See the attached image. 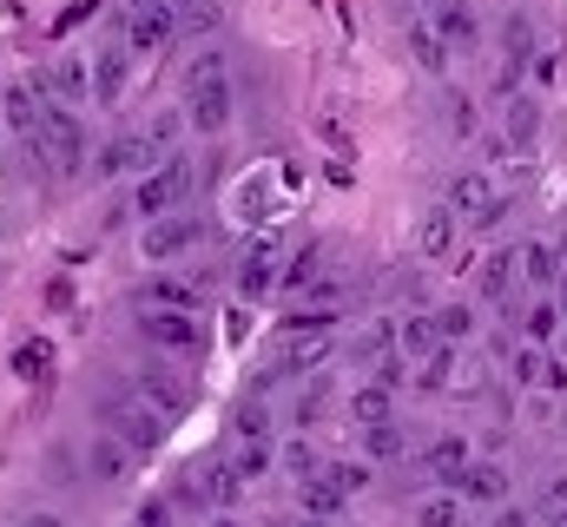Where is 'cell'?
I'll use <instances>...</instances> for the list:
<instances>
[{
	"instance_id": "1",
	"label": "cell",
	"mask_w": 567,
	"mask_h": 527,
	"mask_svg": "<svg viewBox=\"0 0 567 527\" xmlns=\"http://www.w3.org/2000/svg\"><path fill=\"white\" fill-rule=\"evenodd\" d=\"M192 198V158H178V152H165L152 172L140 178V192H133V205H140V218H172L178 205Z\"/></svg>"
},
{
	"instance_id": "2",
	"label": "cell",
	"mask_w": 567,
	"mask_h": 527,
	"mask_svg": "<svg viewBox=\"0 0 567 527\" xmlns=\"http://www.w3.org/2000/svg\"><path fill=\"white\" fill-rule=\"evenodd\" d=\"M449 211H455V225H495L508 211V198L495 192L488 172H455L449 178Z\"/></svg>"
},
{
	"instance_id": "3",
	"label": "cell",
	"mask_w": 567,
	"mask_h": 527,
	"mask_svg": "<svg viewBox=\"0 0 567 527\" xmlns=\"http://www.w3.org/2000/svg\"><path fill=\"white\" fill-rule=\"evenodd\" d=\"M100 415L113 422V435H120L126 448H158V442H165V422H158V415L145 409L140 395H126V390L106 395V402H100Z\"/></svg>"
},
{
	"instance_id": "4",
	"label": "cell",
	"mask_w": 567,
	"mask_h": 527,
	"mask_svg": "<svg viewBox=\"0 0 567 527\" xmlns=\"http://www.w3.org/2000/svg\"><path fill=\"white\" fill-rule=\"evenodd\" d=\"M185 126L198 132V138H218V132L231 126V80H225V73H218V80H192Z\"/></svg>"
},
{
	"instance_id": "5",
	"label": "cell",
	"mask_w": 567,
	"mask_h": 527,
	"mask_svg": "<svg viewBox=\"0 0 567 527\" xmlns=\"http://www.w3.org/2000/svg\"><path fill=\"white\" fill-rule=\"evenodd\" d=\"M198 238H205V225H198V218H185V211H172V218H152V225H145L140 251L152 264H172V258H185Z\"/></svg>"
},
{
	"instance_id": "6",
	"label": "cell",
	"mask_w": 567,
	"mask_h": 527,
	"mask_svg": "<svg viewBox=\"0 0 567 527\" xmlns=\"http://www.w3.org/2000/svg\"><path fill=\"white\" fill-rule=\"evenodd\" d=\"M172 33H178L172 0H152V7H133V13H126V53H165Z\"/></svg>"
},
{
	"instance_id": "7",
	"label": "cell",
	"mask_w": 567,
	"mask_h": 527,
	"mask_svg": "<svg viewBox=\"0 0 567 527\" xmlns=\"http://www.w3.org/2000/svg\"><path fill=\"white\" fill-rule=\"evenodd\" d=\"M140 330L145 343H158V350H178V356H192L205 337H198V317H185V310H140Z\"/></svg>"
},
{
	"instance_id": "8",
	"label": "cell",
	"mask_w": 567,
	"mask_h": 527,
	"mask_svg": "<svg viewBox=\"0 0 567 527\" xmlns=\"http://www.w3.org/2000/svg\"><path fill=\"white\" fill-rule=\"evenodd\" d=\"M455 502H462V508H502V502H508V475H502L495 462H468V468L455 475Z\"/></svg>"
},
{
	"instance_id": "9",
	"label": "cell",
	"mask_w": 567,
	"mask_h": 527,
	"mask_svg": "<svg viewBox=\"0 0 567 527\" xmlns=\"http://www.w3.org/2000/svg\"><path fill=\"white\" fill-rule=\"evenodd\" d=\"M429 33H435L449 53H468V46L482 40V20H475V7H462V0H435V20H429Z\"/></svg>"
},
{
	"instance_id": "10",
	"label": "cell",
	"mask_w": 567,
	"mask_h": 527,
	"mask_svg": "<svg viewBox=\"0 0 567 527\" xmlns=\"http://www.w3.org/2000/svg\"><path fill=\"white\" fill-rule=\"evenodd\" d=\"M192 495H198L205 508H238V495H245V475H238L231 462H205V468L192 475Z\"/></svg>"
},
{
	"instance_id": "11",
	"label": "cell",
	"mask_w": 567,
	"mask_h": 527,
	"mask_svg": "<svg viewBox=\"0 0 567 527\" xmlns=\"http://www.w3.org/2000/svg\"><path fill=\"white\" fill-rule=\"evenodd\" d=\"M86 80H93V100H100V106H120V100H126V53H120V46L93 53Z\"/></svg>"
},
{
	"instance_id": "12",
	"label": "cell",
	"mask_w": 567,
	"mask_h": 527,
	"mask_svg": "<svg viewBox=\"0 0 567 527\" xmlns=\"http://www.w3.org/2000/svg\"><path fill=\"white\" fill-rule=\"evenodd\" d=\"M126 468H133V448L120 435H93L86 442V475L93 482H126Z\"/></svg>"
},
{
	"instance_id": "13",
	"label": "cell",
	"mask_w": 567,
	"mask_h": 527,
	"mask_svg": "<svg viewBox=\"0 0 567 527\" xmlns=\"http://www.w3.org/2000/svg\"><path fill=\"white\" fill-rule=\"evenodd\" d=\"M455 231H462L455 211H449V205H429L423 218H416V251H423V258H449V251H455Z\"/></svg>"
},
{
	"instance_id": "14",
	"label": "cell",
	"mask_w": 567,
	"mask_h": 527,
	"mask_svg": "<svg viewBox=\"0 0 567 527\" xmlns=\"http://www.w3.org/2000/svg\"><path fill=\"white\" fill-rule=\"evenodd\" d=\"M271 283H278V245L258 238V245L245 251V264H238V290H245V297H265Z\"/></svg>"
},
{
	"instance_id": "15",
	"label": "cell",
	"mask_w": 567,
	"mask_h": 527,
	"mask_svg": "<svg viewBox=\"0 0 567 527\" xmlns=\"http://www.w3.org/2000/svg\"><path fill=\"white\" fill-rule=\"evenodd\" d=\"M528 53H535V20H528V13H508V20H502V66H508V86L522 80Z\"/></svg>"
},
{
	"instance_id": "16",
	"label": "cell",
	"mask_w": 567,
	"mask_h": 527,
	"mask_svg": "<svg viewBox=\"0 0 567 527\" xmlns=\"http://www.w3.org/2000/svg\"><path fill=\"white\" fill-rule=\"evenodd\" d=\"M133 395H140V402L152 409V415H158V422L185 415V390H178L172 376H158V370H145V376H140V390H133Z\"/></svg>"
},
{
	"instance_id": "17",
	"label": "cell",
	"mask_w": 567,
	"mask_h": 527,
	"mask_svg": "<svg viewBox=\"0 0 567 527\" xmlns=\"http://www.w3.org/2000/svg\"><path fill=\"white\" fill-rule=\"evenodd\" d=\"M396 350H403V363H423L442 350V330H435V317H403L396 323Z\"/></svg>"
},
{
	"instance_id": "18",
	"label": "cell",
	"mask_w": 567,
	"mask_h": 527,
	"mask_svg": "<svg viewBox=\"0 0 567 527\" xmlns=\"http://www.w3.org/2000/svg\"><path fill=\"white\" fill-rule=\"evenodd\" d=\"M140 132H120L113 145H100V158H93V178H126L133 165H140Z\"/></svg>"
},
{
	"instance_id": "19",
	"label": "cell",
	"mask_w": 567,
	"mask_h": 527,
	"mask_svg": "<svg viewBox=\"0 0 567 527\" xmlns=\"http://www.w3.org/2000/svg\"><path fill=\"white\" fill-rule=\"evenodd\" d=\"M515 277H528V283H555L561 277V251L548 245V238H535V245H522V258H515Z\"/></svg>"
},
{
	"instance_id": "20",
	"label": "cell",
	"mask_w": 567,
	"mask_h": 527,
	"mask_svg": "<svg viewBox=\"0 0 567 527\" xmlns=\"http://www.w3.org/2000/svg\"><path fill=\"white\" fill-rule=\"evenodd\" d=\"M297 495H303V515H310V521H337V515H343V495H337V482H330V475L297 482Z\"/></svg>"
},
{
	"instance_id": "21",
	"label": "cell",
	"mask_w": 567,
	"mask_h": 527,
	"mask_svg": "<svg viewBox=\"0 0 567 527\" xmlns=\"http://www.w3.org/2000/svg\"><path fill=\"white\" fill-rule=\"evenodd\" d=\"M53 100H60V106H80V100H93L86 60H60V66H53Z\"/></svg>"
},
{
	"instance_id": "22",
	"label": "cell",
	"mask_w": 567,
	"mask_h": 527,
	"mask_svg": "<svg viewBox=\"0 0 567 527\" xmlns=\"http://www.w3.org/2000/svg\"><path fill=\"white\" fill-rule=\"evenodd\" d=\"M462 468H468V442H462V435H442V442L429 448V475L455 488V475H462Z\"/></svg>"
},
{
	"instance_id": "23",
	"label": "cell",
	"mask_w": 567,
	"mask_h": 527,
	"mask_svg": "<svg viewBox=\"0 0 567 527\" xmlns=\"http://www.w3.org/2000/svg\"><path fill=\"white\" fill-rule=\"evenodd\" d=\"M390 409H396V402H390V390H383V383H363V390L350 395V415H357V428H377V422H390Z\"/></svg>"
},
{
	"instance_id": "24",
	"label": "cell",
	"mask_w": 567,
	"mask_h": 527,
	"mask_svg": "<svg viewBox=\"0 0 567 527\" xmlns=\"http://www.w3.org/2000/svg\"><path fill=\"white\" fill-rule=\"evenodd\" d=\"M145 297H152L145 310H185V317L198 310V290H192V283H178V277H158V283H145Z\"/></svg>"
},
{
	"instance_id": "25",
	"label": "cell",
	"mask_w": 567,
	"mask_h": 527,
	"mask_svg": "<svg viewBox=\"0 0 567 527\" xmlns=\"http://www.w3.org/2000/svg\"><path fill=\"white\" fill-rule=\"evenodd\" d=\"M363 455H370V462H403V455H410V442H403V428H396V422H377V428H363Z\"/></svg>"
},
{
	"instance_id": "26",
	"label": "cell",
	"mask_w": 567,
	"mask_h": 527,
	"mask_svg": "<svg viewBox=\"0 0 567 527\" xmlns=\"http://www.w3.org/2000/svg\"><path fill=\"white\" fill-rule=\"evenodd\" d=\"M7 126L20 138H33V126H40V93L33 86H7Z\"/></svg>"
},
{
	"instance_id": "27",
	"label": "cell",
	"mask_w": 567,
	"mask_h": 527,
	"mask_svg": "<svg viewBox=\"0 0 567 527\" xmlns=\"http://www.w3.org/2000/svg\"><path fill=\"white\" fill-rule=\"evenodd\" d=\"M508 290H515V251H495V258L482 264V297L508 303Z\"/></svg>"
},
{
	"instance_id": "28",
	"label": "cell",
	"mask_w": 567,
	"mask_h": 527,
	"mask_svg": "<svg viewBox=\"0 0 567 527\" xmlns=\"http://www.w3.org/2000/svg\"><path fill=\"white\" fill-rule=\"evenodd\" d=\"M410 53L423 60L429 73H449V46H442V40L429 33V20H410Z\"/></svg>"
},
{
	"instance_id": "29",
	"label": "cell",
	"mask_w": 567,
	"mask_h": 527,
	"mask_svg": "<svg viewBox=\"0 0 567 527\" xmlns=\"http://www.w3.org/2000/svg\"><path fill=\"white\" fill-rule=\"evenodd\" d=\"M416 527H462V502L455 495H429L416 508Z\"/></svg>"
},
{
	"instance_id": "30",
	"label": "cell",
	"mask_w": 567,
	"mask_h": 527,
	"mask_svg": "<svg viewBox=\"0 0 567 527\" xmlns=\"http://www.w3.org/2000/svg\"><path fill=\"white\" fill-rule=\"evenodd\" d=\"M535 126H542L535 100H515V106H508V132H502V138H508V145H528V138H535Z\"/></svg>"
},
{
	"instance_id": "31",
	"label": "cell",
	"mask_w": 567,
	"mask_h": 527,
	"mask_svg": "<svg viewBox=\"0 0 567 527\" xmlns=\"http://www.w3.org/2000/svg\"><path fill=\"white\" fill-rule=\"evenodd\" d=\"M435 330H442V343H455V337L475 330V310L468 303H449V310H435Z\"/></svg>"
},
{
	"instance_id": "32",
	"label": "cell",
	"mask_w": 567,
	"mask_h": 527,
	"mask_svg": "<svg viewBox=\"0 0 567 527\" xmlns=\"http://www.w3.org/2000/svg\"><path fill=\"white\" fill-rule=\"evenodd\" d=\"M323 475H330V482H337V495H343V502H350V495H363V488H370V468H363V462H337V468H323Z\"/></svg>"
},
{
	"instance_id": "33",
	"label": "cell",
	"mask_w": 567,
	"mask_h": 527,
	"mask_svg": "<svg viewBox=\"0 0 567 527\" xmlns=\"http://www.w3.org/2000/svg\"><path fill=\"white\" fill-rule=\"evenodd\" d=\"M317 264H323V251H317V245H303V251H297V258H290V270H284L278 283H284V290H303V283H310V277H317Z\"/></svg>"
},
{
	"instance_id": "34",
	"label": "cell",
	"mask_w": 567,
	"mask_h": 527,
	"mask_svg": "<svg viewBox=\"0 0 567 527\" xmlns=\"http://www.w3.org/2000/svg\"><path fill=\"white\" fill-rule=\"evenodd\" d=\"M238 435H245V442H265V435H271V409H265V402H245V409H238Z\"/></svg>"
},
{
	"instance_id": "35",
	"label": "cell",
	"mask_w": 567,
	"mask_h": 527,
	"mask_svg": "<svg viewBox=\"0 0 567 527\" xmlns=\"http://www.w3.org/2000/svg\"><path fill=\"white\" fill-rule=\"evenodd\" d=\"M284 468H290L297 482H310V475H323V462H317V448H310V442H290V448H284Z\"/></svg>"
},
{
	"instance_id": "36",
	"label": "cell",
	"mask_w": 567,
	"mask_h": 527,
	"mask_svg": "<svg viewBox=\"0 0 567 527\" xmlns=\"http://www.w3.org/2000/svg\"><path fill=\"white\" fill-rule=\"evenodd\" d=\"M555 330H561V310H555V303H535V310H528V337H535V343H555Z\"/></svg>"
},
{
	"instance_id": "37",
	"label": "cell",
	"mask_w": 567,
	"mask_h": 527,
	"mask_svg": "<svg viewBox=\"0 0 567 527\" xmlns=\"http://www.w3.org/2000/svg\"><path fill=\"white\" fill-rule=\"evenodd\" d=\"M231 468H238V475L251 482V475H265V468H271V448H265V442H245V448L231 455Z\"/></svg>"
},
{
	"instance_id": "38",
	"label": "cell",
	"mask_w": 567,
	"mask_h": 527,
	"mask_svg": "<svg viewBox=\"0 0 567 527\" xmlns=\"http://www.w3.org/2000/svg\"><path fill=\"white\" fill-rule=\"evenodd\" d=\"M13 370H20V376H33V370H47V343H20V356H13Z\"/></svg>"
},
{
	"instance_id": "39",
	"label": "cell",
	"mask_w": 567,
	"mask_h": 527,
	"mask_svg": "<svg viewBox=\"0 0 567 527\" xmlns=\"http://www.w3.org/2000/svg\"><path fill=\"white\" fill-rule=\"evenodd\" d=\"M515 376L535 383V376H542V350H522V356H515Z\"/></svg>"
},
{
	"instance_id": "40",
	"label": "cell",
	"mask_w": 567,
	"mask_h": 527,
	"mask_svg": "<svg viewBox=\"0 0 567 527\" xmlns=\"http://www.w3.org/2000/svg\"><path fill=\"white\" fill-rule=\"evenodd\" d=\"M140 527H172V508H165V502H145V508H140Z\"/></svg>"
},
{
	"instance_id": "41",
	"label": "cell",
	"mask_w": 567,
	"mask_h": 527,
	"mask_svg": "<svg viewBox=\"0 0 567 527\" xmlns=\"http://www.w3.org/2000/svg\"><path fill=\"white\" fill-rule=\"evenodd\" d=\"M542 527H567V502H542Z\"/></svg>"
},
{
	"instance_id": "42",
	"label": "cell",
	"mask_w": 567,
	"mask_h": 527,
	"mask_svg": "<svg viewBox=\"0 0 567 527\" xmlns=\"http://www.w3.org/2000/svg\"><path fill=\"white\" fill-rule=\"evenodd\" d=\"M20 527H66V521H60V515H47V508H33V515H27Z\"/></svg>"
},
{
	"instance_id": "43",
	"label": "cell",
	"mask_w": 567,
	"mask_h": 527,
	"mask_svg": "<svg viewBox=\"0 0 567 527\" xmlns=\"http://www.w3.org/2000/svg\"><path fill=\"white\" fill-rule=\"evenodd\" d=\"M495 527H535V521H528L522 508H502V521H495Z\"/></svg>"
},
{
	"instance_id": "44",
	"label": "cell",
	"mask_w": 567,
	"mask_h": 527,
	"mask_svg": "<svg viewBox=\"0 0 567 527\" xmlns=\"http://www.w3.org/2000/svg\"><path fill=\"white\" fill-rule=\"evenodd\" d=\"M542 502H567V475H555V482H548V495H542Z\"/></svg>"
},
{
	"instance_id": "45",
	"label": "cell",
	"mask_w": 567,
	"mask_h": 527,
	"mask_svg": "<svg viewBox=\"0 0 567 527\" xmlns=\"http://www.w3.org/2000/svg\"><path fill=\"white\" fill-rule=\"evenodd\" d=\"M555 290H561V297H555V310L567 317V277H555Z\"/></svg>"
},
{
	"instance_id": "46",
	"label": "cell",
	"mask_w": 567,
	"mask_h": 527,
	"mask_svg": "<svg viewBox=\"0 0 567 527\" xmlns=\"http://www.w3.org/2000/svg\"><path fill=\"white\" fill-rule=\"evenodd\" d=\"M555 350H561V356H555V363H567V330H555Z\"/></svg>"
},
{
	"instance_id": "47",
	"label": "cell",
	"mask_w": 567,
	"mask_h": 527,
	"mask_svg": "<svg viewBox=\"0 0 567 527\" xmlns=\"http://www.w3.org/2000/svg\"><path fill=\"white\" fill-rule=\"evenodd\" d=\"M212 527H245V521H231V515H218V521H212Z\"/></svg>"
},
{
	"instance_id": "48",
	"label": "cell",
	"mask_w": 567,
	"mask_h": 527,
	"mask_svg": "<svg viewBox=\"0 0 567 527\" xmlns=\"http://www.w3.org/2000/svg\"><path fill=\"white\" fill-rule=\"evenodd\" d=\"M133 7H152V0H133Z\"/></svg>"
},
{
	"instance_id": "49",
	"label": "cell",
	"mask_w": 567,
	"mask_h": 527,
	"mask_svg": "<svg viewBox=\"0 0 567 527\" xmlns=\"http://www.w3.org/2000/svg\"><path fill=\"white\" fill-rule=\"evenodd\" d=\"M429 7H435V0H429Z\"/></svg>"
}]
</instances>
